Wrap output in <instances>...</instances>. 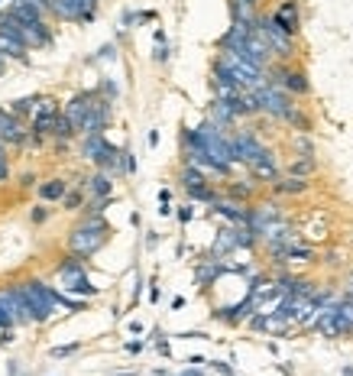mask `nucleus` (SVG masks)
I'll list each match as a JSON object with an SVG mask.
<instances>
[{"instance_id": "1a4fd4ad", "label": "nucleus", "mask_w": 353, "mask_h": 376, "mask_svg": "<svg viewBox=\"0 0 353 376\" xmlns=\"http://www.w3.org/2000/svg\"><path fill=\"white\" fill-rule=\"evenodd\" d=\"M29 136V130L23 127V120H19L13 111H3L0 107V140L10 143V146H23Z\"/></svg>"}, {"instance_id": "39448f33", "label": "nucleus", "mask_w": 353, "mask_h": 376, "mask_svg": "<svg viewBox=\"0 0 353 376\" xmlns=\"http://www.w3.org/2000/svg\"><path fill=\"white\" fill-rule=\"evenodd\" d=\"M84 256H78V253H72L65 260V263L58 266V276H62V282H65V289H72V292H78V295H94V285L88 282V276H84V263H81Z\"/></svg>"}, {"instance_id": "b1692460", "label": "nucleus", "mask_w": 353, "mask_h": 376, "mask_svg": "<svg viewBox=\"0 0 353 376\" xmlns=\"http://www.w3.org/2000/svg\"><path fill=\"white\" fill-rule=\"evenodd\" d=\"M13 324H17V318H13L10 305L3 301V295H0V328H13Z\"/></svg>"}, {"instance_id": "2f4dec72", "label": "nucleus", "mask_w": 353, "mask_h": 376, "mask_svg": "<svg viewBox=\"0 0 353 376\" xmlns=\"http://www.w3.org/2000/svg\"><path fill=\"white\" fill-rule=\"evenodd\" d=\"M3 65H7V56H3V52H0V72H3Z\"/></svg>"}, {"instance_id": "5701e85b", "label": "nucleus", "mask_w": 353, "mask_h": 376, "mask_svg": "<svg viewBox=\"0 0 353 376\" xmlns=\"http://www.w3.org/2000/svg\"><path fill=\"white\" fill-rule=\"evenodd\" d=\"M223 266L217 263V260H214V263H205V266H198V282H201V285H207V282L214 279V276L221 273Z\"/></svg>"}, {"instance_id": "0eeeda50", "label": "nucleus", "mask_w": 353, "mask_h": 376, "mask_svg": "<svg viewBox=\"0 0 353 376\" xmlns=\"http://www.w3.org/2000/svg\"><path fill=\"white\" fill-rule=\"evenodd\" d=\"M230 146H233V162H246V166H253V162L262 159V156H269V150L246 130L230 136Z\"/></svg>"}, {"instance_id": "7c9ffc66", "label": "nucleus", "mask_w": 353, "mask_h": 376, "mask_svg": "<svg viewBox=\"0 0 353 376\" xmlns=\"http://www.w3.org/2000/svg\"><path fill=\"white\" fill-rule=\"evenodd\" d=\"M214 370H221L223 376H233V370H230V367H223V363H217V360H214Z\"/></svg>"}, {"instance_id": "6ab92c4d", "label": "nucleus", "mask_w": 353, "mask_h": 376, "mask_svg": "<svg viewBox=\"0 0 353 376\" xmlns=\"http://www.w3.org/2000/svg\"><path fill=\"white\" fill-rule=\"evenodd\" d=\"M308 182L298 179V175H288V179H276V191L279 195H298V191H305Z\"/></svg>"}, {"instance_id": "a878e982", "label": "nucleus", "mask_w": 353, "mask_h": 376, "mask_svg": "<svg viewBox=\"0 0 353 376\" xmlns=\"http://www.w3.org/2000/svg\"><path fill=\"white\" fill-rule=\"evenodd\" d=\"M250 191H253L250 185H233V188H230V195H233V198H250Z\"/></svg>"}, {"instance_id": "bb28decb", "label": "nucleus", "mask_w": 353, "mask_h": 376, "mask_svg": "<svg viewBox=\"0 0 353 376\" xmlns=\"http://www.w3.org/2000/svg\"><path fill=\"white\" fill-rule=\"evenodd\" d=\"M62 201H65V207H68V211H74V207L81 205V195L74 191V195H65V198H62Z\"/></svg>"}, {"instance_id": "aec40b11", "label": "nucleus", "mask_w": 353, "mask_h": 376, "mask_svg": "<svg viewBox=\"0 0 353 376\" xmlns=\"http://www.w3.org/2000/svg\"><path fill=\"white\" fill-rule=\"evenodd\" d=\"M107 146V140L104 136H84V146H81V152L88 156V159H97L101 156V150Z\"/></svg>"}, {"instance_id": "4be33fe9", "label": "nucleus", "mask_w": 353, "mask_h": 376, "mask_svg": "<svg viewBox=\"0 0 353 376\" xmlns=\"http://www.w3.org/2000/svg\"><path fill=\"white\" fill-rule=\"evenodd\" d=\"M36 104H39V97H19V101H13L10 111L17 113V117H23V113H36Z\"/></svg>"}, {"instance_id": "2eb2a0df", "label": "nucleus", "mask_w": 353, "mask_h": 376, "mask_svg": "<svg viewBox=\"0 0 353 376\" xmlns=\"http://www.w3.org/2000/svg\"><path fill=\"white\" fill-rule=\"evenodd\" d=\"M39 195H42V201H62L68 195V185L62 179H49L39 185Z\"/></svg>"}, {"instance_id": "f257e3e1", "label": "nucleus", "mask_w": 353, "mask_h": 376, "mask_svg": "<svg viewBox=\"0 0 353 376\" xmlns=\"http://www.w3.org/2000/svg\"><path fill=\"white\" fill-rule=\"evenodd\" d=\"M19 292L26 295L29 308H33V318L36 321L52 318L58 305H65V299H62L52 285H46V282H19Z\"/></svg>"}, {"instance_id": "cd10ccee", "label": "nucleus", "mask_w": 353, "mask_h": 376, "mask_svg": "<svg viewBox=\"0 0 353 376\" xmlns=\"http://www.w3.org/2000/svg\"><path fill=\"white\" fill-rule=\"evenodd\" d=\"M178 221H182V224H185V221H191V207H182V211H178Z\"/></svg>"}, {"instance_id": "4468645a", "label": "nucleus", "mask_w": 353, "mask_h": 376, "mask_svg": "<svg viewBox=\"0 0 353 376\" xmlns=\"http://www.w3.org/2000/svg\"><path fill=\"white\" fill-rule=\"evenodd\" d=\"M214 211L223 214L227 221H233V224H246V221H250V211L240 207L237 201H214Z\"/></svg>"}, {"instance_id": "423d86ee", "label": "nucleus", "mask_w": 353, "mask_h": 376, "mask_svg": "<svg viewBox=\"0 0 353 376\" xmlns=\"http://www.w3.org/2000/svg\"><path fill=\"white\" fill-rule=\"evenodd\" d=\"M256 101H260V111L272 113V117H282V120H285L288 113L295 111V104L288 101L285 91H282L279 85H266V88H260V91H256Z\"/></svg>"}, {"instance_id": "412c9836", "label": "nucleus", "mask_w": 353, "mask_h": 376, "mask_svg": "<svg viewBox=\"0 0 353 376\" xmlns=\"http://www.w3.org/2000/svg\"><path fill=\"white\" fill-rule=\"evenodd\" d=\"M311 172H315V159H311V156H305L301 162H292V166H288V175H298V179H305Z\"/></svg>"}, {"instance_id": "6e6552de", "label": "nucleus", "mask_w": 353, "mask_h": 376, "mask_svg": "<svg viewBox=\"0 0 353 376\" xmlns=\"http://www.w3.org/2000/svg\"><path fill=\"white\" fill-rule=\"evenodd\" d=\"M91 111H94V97L91 94H74L72 101L65 104V117H68V123L74 127V133H81L84 130V123H88V117H91Z\"/></svg>"}, {"instance_id": "f03ea898", "label": "nucleus", "mask_w": 353, "mask_h": 376, "mask_svg": "<svg viewBox=\"0 0 353 376\" xmlns=\"http://www.w3.org/2000/svg\"><path fill=\"white\" fill-rule=\"evenodd\" d=\"M0 29H7V33H17L23 42H26L29 49H42L52 42V29H49V23L42 19V23H23L19 17H13L10 10H3L0 13Z\"/></svg>"}, {"instance_id": "9d476101", "label": "nucleus", "mask_w": 353, "mask_h": 376, "mask_svg": "<svg viewBox=\"0 0 353 376\" xmlns=\"http://www.w3.org/2000/svg\"><path fill=\"white\" fill-rule=\"evenodd\" d=\"M269 85H279V88H285V91H295V94H305L308 91L305 75H301V72H292V68H285V65L272 68Z\"/></svg>"}, {"instance_id": "c756f323", "label": "nucleus", "mask_w": 353, "mask_h": 376, "mask_svg": "<svg viewBox=\"0 0 353 376\" xmlns=\"http://www.w3.org/2000/svg\"><path fill=\"white\" fill-rule=\"evenodd\" d=\"M33 221H36V224L39 221H46V207H36V211H33Z\"/></svg>"}, {"instance_id": "f3484780", "label": "nucleus", "mask_w": 353, "mask_h": 376, "mask_svg": "<svg viewBox=\"0 0 353 376\" xmlns=\"http://www.w3.org/2000/svg\"><path fill=\"white\" fill-rule=\"evenodd\" d=\"M88 191H91L94 198H111V191H113L111 175H107V172H97L94 179H88Z\"/></svg>"}, {"instance_id": "7ed1b4c3", "label": "nucleus", "mask_w": 353, "mask_h": 376, "mask_svg": "<svg viewBox=\"0 0 353 376\" xmlns=\"http://www.w3.org/2000/svg\"><path fill=\"white\" fill-rule=\"evenodd\" d=\"M104 240H107V224H104L101 217H91V221H84L81 227L72 230L68 246H72V253H78V256H91L104 246Z\"/></svg>"}, {"instance_id": "c85d7f7f", "label": "nucleus", "mask_w": 353, "mask_h": 376, "mask_svg": "<svg viewBox=\"0 0 353 376\" xmlns=\"http://www.w3.org/2000/svg\"><path fill=\"white\" fill-rule=\"evenodd\" d=\"M113 52H117V49H113V46H104V49H101V58H107V62H111V58H113Z\"/></svg>"}, {"instance_id": "473e14b6", "label": "nucleus", "mask_w": 353, "mask_h": 376, "mask_svg": "<svg viewBox=\"0 0 353 376\" xmlns=\"http://www.w3.org/2000/svg\"><path fill=\"white\" fill-rule=\"evenodd\" d=\"M240 3H246V7H253V3H256V0H240Z\"/></svg>"}, {"instance_id": "72a5a7b5", "label": "nucleus", "mask_w": 353, "mask_h": 376, "mask_svg": "<svg viewBox=\"0 0 353 376\" xmlns=\"http://www.w3.org/2000/svg\"><path fill=\"white\" fill-rule=\"evenodd\" d=\"M185 376H201V373H185Z\"/></svg>"}, {"instance_id": "9b49d317", "label": "nucleus", "mask_w": 353, "mask_h": 376, "mask_svg": "<svg viewBox=\"0 0 353 376\" xmlns=\"http://www.w3.org/2000/svg\"><path fill=\"white\" fill-rule=\"evenodd\" d=\"M0 52L7 58H17V62H26V52L29 46L23 42V39L17 36V33H7V29H0Z\"/></svg>"}, {"instance_id": "f8f14e48", "label": "nucleus", "mask_w": 353, "mask_h": 376, "mask_svg": "<svg viewBox=\"0 0 353 376\" xmlns=\"http://www.w3.org/2000/svg\"><path fill=\"white\" fill-rule=\"evenodd\" d=\"M272 17H276V23H279L285 33H292V36L298 33V3H295V0H282Z\"/></svg>"}, {"instance_id": "ddd939ff", "label": "nucleus", "mask_w": 353, "mask_h": 376, "mask_svg": "<svg viewBox=\"0 0 353 376\" xmlns=\"http://www.w3.org/2000/svg\"><path fill=\"white\" fill-rule=\"evenodd\" d=\"M276 256H279V263H308V260H315V250L305 244H288L282 246V250H276Z\"/></svg>"}, {"instance_id": "a211bd4d", "label": "nucleus", "mask_w": 353, "mask_h": 376, "mask_svg": "<svg viewBox=\"0 0 353 376\" xmlns=\"http://www.w3.org/2000/svg\"><path fill=\"white\" fill-rule=\"evenodd\" d=\"M211 120L214 123H230V120H237V113H233V107L227 101H217V97H214V104H211Z\"/></svg>"}, {"instance_id": "dca6fc26", "label": "nucleus", "mask_w": 353, "mask_h": 376, "mask_svg": "<svg viewBox=\"0 0 353 376\" xmlns=\"http://www.w3.org/2000/svg\"><path fill=\"white\" fill-rule=\"evenodd\" d=\"M250 172L256 175V179H266V182H276V179H279V169H276L272 156H262V159H256V162L250 166Z\"/></svg>"}, {"instance_id": "393cba45", "label": "nucleus", "mask_w": 353, "mask_h": 376, "mask_svg": "<svg viewBox=\"0 0 353 376\" xmlns=\"http://www.w3.org/2000/svg\"><path fill=\"white\" fill-rule=\"evenodd\" d=\"M78 350V344H68V347H52V357H68V354H74Z\"/></svg>"}, {"instance_id": "20e7f679", "label": "nucleus", "mask_w": 353, "mask_h": 376, "mask_svg": "<svg viewBox=\"0 0 353 376\" xmlns=\"http://www.w3.org/2000/svg\"><path fill=\"white\" fill-rule=\"evenodd\" d=\"M253 29H256V33L266 39V46L272 49V56H279V58H292V56H295V42H292V33H285V29L276 23V17H256Z\"/></svg>"}]
</instances>
